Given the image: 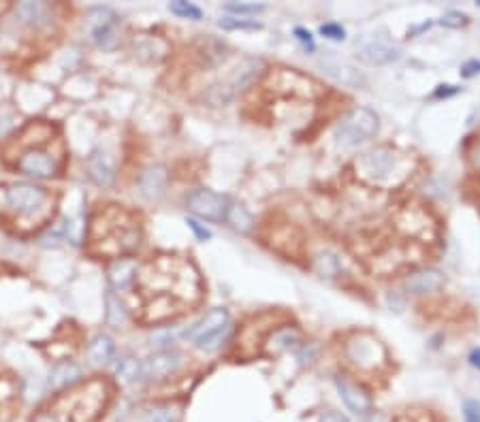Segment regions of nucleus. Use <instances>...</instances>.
<instances>
[{
  "label": "nucleus",
  "instance_id": "nucleus-1",
  "mask_svg": "<svg viewBox=\"0 0 480 422\" xmlns=\"http://www.w3.org/2000/svg\"><path fill=\"white\" fill-rule=\"evenodd\" d=\"M357 173L374 186H393L408 175V160L390 147H374L357 160Z\"/></svg>",
  "mask_w": 480,
  "mask_h": 422
},
{
  "label": "nucleus",
  "instance_id": "nucleus-2",
  "mask_svg": "<svg viewBox=\"0 0 480 422\" xmlns=\"http://www.w3.org/2000/svg\"><path fill=\"white\" fill-rule=\"evenodd\" d=\"M378 132V116L372 109L359 107L346 114L335 128V141L340 147H357Z\"/></svg>",
  "mask_w": 480,
  "mask_h": 422
},
{
  "label": "nucleus",
  "instance_id": "nucleus-3",
  "mask_svg": "<svg viewBox=\"0 0 480 422\" xmlns=\"http://www.w3.org/2000/svg\"><path fill=\"white\" fill-rule=\"evenodd\" d=\"M48 190L36 184L28 182H15L5 186V205L17 218H30L39 213L48 203Z\"/></svg>",
  "mask_w": 480,
  "mask_h": 422
},
{
  "label": "nucleus",
  "instance_id": "nucleus-4",
  "mask_svg": "<svg viewBox=\"0 0 480 422\" xmlns=\"http://www.w3.org/2000/svg\"><path fill=\"white\" fill-rule=\"evenodd\" d=\"M85 26H88L92 43H96L103 50H114L118 43V15L107 9V7H96L90 9L85 15Z\"/></svg>",
  "mask_w": 480,
  "mask_h": 422
},
{
  "label": "nucleus",
  "instance_id": "nucleus-5",
  "mask_svg": "<svg viewBox=\"0 0 480 422\" xmlns=\"http://www.w3.org/2000/svg\"><path fill=\"white\" fill-rule=\"evenodd\" d=\"M346 357L361 369H374L386 361V350L376 337L361 333L346 344Z\"/></svg>",
  "mask_w": 480,
  "mask_h": 422
},
{
  "label": "nucleus",
  "instance_id": "nucleus-6",
  "mask_svg": "<svg viewBox=\"0 0 480 422\" xmlns=\"http://www.w3.org/2000/svg\"><path fill=\"white\" fill-rule=\"evenodd\" d=\"M188 207L192 213H196L199 218L218 222V220H225L227 211H229V198L218 194L213 190L201 188V190H194L188 196Z\"/></svg>",
  "mask_w": 480,
  "mask_h": 422
},
{
  "label": "nucleus",
  "instance_id": "nucleus-7",
  "mask_svg": "<svg viewBox=\"0 0 480 422\" xmlns=\"http://www.w3.org/2000/svg\"><path fill=\"white\" fill-rule=\"evenodd\" d=\"M15 165L21 173L36 177V180H48V177H54L58 173L56 158L50 151L39 149V147H30L26 151H21Z\"/></svg>",
  "mask_w": 480,
  "mask_h": 422
},
{
  "label": "nucleus",
  "instance_id": "nucleus-8",
  "mask_svg": "<svg viewBox=\"0 0 480 422\" xmlns=\"http://www.w3.org/2000/svg\"><path fill=\"white\" fill-rule=\"evenodd\" d=\"M182 365V354L178 350H158L143 363V377L147 380H160L171 375Z\"/></svg>",
  "mask_w": 480,
  "mask_h": 422
},
{
  "label": "nucleus",
  "instance_id": "nucleus-9",
  "mask_svg": "<svg viewBox=\"0 0 480 422\" xmlns=\"http://www.w3.org/2000/svg\"><path fill=\"white\" fill-rule=\"evenodd\" d=\"M335 386H337L342 401L346 403V408L351 410L353 414L365 416V414L372 412V408H374L372 399H369V394L361 386L348 382L346 377H335Z\"/></svg>",
  "mask_w": 480,
  "mask_h": 422
},
{
  "label": "nucleus",
  "instance_id": "nucleus-10",
  "mask_svg": "<svg viewBox=\"0 0 480 422\" xmlns=\"http://www.w3.org/2000/svg\"><path fill=\"white\" fill-rule=\"evenodd\" d=\"M225 326H229V312H227L225 307H216V309H211V312H207L199 322L192 324L186 330V337L196 344V341L205 339L207 335H211V333L220 330Z\"/></svg>",
  "mask_w": 480,
  "mask_h": 422
},
{
  "label": "nucleus",
  "instance_id": "nucleus-11",
  "mask_svg": "<svg viewBox=\"0 0 480 422\" xmlns=\"http://www.w3.org/2000/svg\"><path fill=\"white\" fill-rule=\"evenodd\" d=\"M320 66L329 73L331 77H335L337 81H342L344 85H351V87H361L365 83V77L355 69L353 64H348L346 60H340L337 56L329 54L320 60Z\"/></svg>",
  "mask_w": 480,
  "mask_h": 422
},
{
  "label": "nucleus",
  "instance_id": "nucleus-12",
  "mask_svg": "<svg viewBox=\"0 0 480 422\" xmlns=\"http://www.w3.org/2000/svg\"><path fill=\"white\" fill-rule=\"evenodd\" d=\"M359 56L369 64H388L399 58V45H395V43L384 36H378L374 41H369L367 45H363Z\"/></svg>",
  "mask_w": 480,
  "mask_h": 422
},
{
  "label": "nucleus",
  "instance_id": "nucleus-13",
  "mask_svg": "<svg viewBox=\"0 0 480 422\" xmlns=\"http://www.w3.org/2000/svg\"><path fill=\"white\" fill-rule=\"evenodd\" d=\"M167 180H169L167 169L163 165H152L139 177V192L145 198H149V201L160 198L167 190Z\"/></svg>",
  "mask_w": 480,
  "mask_h": 422
},
{
  "label": "nucleus",
  "instance_id": "nucleus-14",
  "mask_svg": "<svg viewBox=\"0 0 480 422\" xmlns=\"http://www.w3.org/2000/svg\"><path fill=\"white\" fill-rule=\"evenodd\" d=\"M442 286H444V275L438 269H421L406 279V288L414 295L438 293Z\"/></svg>",
  "mask_w": 480,
  "mask_h": 422
},
{
  "label": "nucleus",
  "instance_id": "nucleus-15",
  "mask_svg": "<svg viewBox=\"0 0 480 422\" xmlns=\"http://www.w3.org/2000/svg\"><path fill=\"white\" fill-rule=\"evenodd\" d=\"M88 175L98 188H109L114 184V162L105 151H94L88 158Z\"/></svg>",
  "mask_w": 480,
  "mask_h": 422
},
{
  "label": "nucleus",
  "instance_id": "nucleus-16",
  "mask_svg": "<svg viewBox=\"0 0 480 422\" xmlns=\"http://www.w3.org/2000/svg\"><path fill=\"white\" fill-rule=\"evenodd\" d=\"M137 269L139 266L135 258H116L107 269L109 284H112L116 291H124V288H128L137 277Z\"/></svg>",
  "mask_w": 480,
  "mask_h": 422
},
{
  "label": "nucleus",
  "instance_id": "nucleus-17",
  "mask_svg": "<svg viewBox=\"0 0 480 422\" xmlns=\"http://www.w3.org/2000/svg\"><path fill=\"white\" fill-rule=\"evenodd\" d=\"M116 354V341L107 335V333H98V335L92 337L90 346H88V359L94 365H107L114 361Z\"/></svg>",
  "mask_w": 480,
  "mask_h": 422
},
{
  "label": "nucleus",
  "instance_id": "nucleus-18",
  "mask_svg": "<svg viewBox=\"0 0 480 422\" xmlns=\"http://www.w3.org/2000/svg\"><path fill=\"white\" fill-rule=\"evenodd\" d=\"M81 380V367L71 363V361H62L52 367L50 371V386L52 388H64L71 386Z\"/></svg>",
  "mask_w": 480,
  "mask_h": 422
},
{
  "label": "nucleus",
  "instance_id": "nucleus-19",
  "mask_svg": "<svg viewBox=\"0 0 480 422\" xmlns=\"http://www.w3.org/2000/svg\"><path fill=\"white\" fill-rule=\"evenodd\" d=\"M116 377L122 384H135L143 377V363L133 357H124L116 363Z\"/></svg>",
  "mask_w": 480,
  "mask_h": 422
},
{
  "label": "nucleus",
  "instance_id": "nucleus-20",
  "mask_svg": "<svg viewBox=\"0 0 480 422\" xmlns=\"http://www.w3.org/2000/svg\"><path fill=\"white\" fill-rule=\"evenodd\" d=\"M227 220L229 224L237 231V233H250L252 226H254V218L252 213L244 207V205H229V211H227Z\"/></svg>",
  "mask_w": 480,
  "mask_h": 422
},
{
  "label": "nucleus",
  "instance_id": "nucleus-21",
  "mask_svg": "<svg viewBox=\"0 0 480 422\" xmlns=\"http://www.w3.org/2000/svg\"><path fill=\"white\" fill-rule=\"evenodd\" d=\"M17 15L30 26H41L45 17L50 15V7L43 3H21L17 7Z\"/></svg>",
  "mask_w": 480,
  "mask_h": 422
},
{
  "label": "nucleus",
  "instance_id": "nucleus-22",
  "mask_svg": "<svg viewBox=\"0 0 480 422\" xmlns=\"http://www.w3.org/2000/svg\"><path fill=\"white\" fill-rule=\"evenodd\" d=\"M105 305H107V322L112 324V326H122L126 322V309L120 301V297H116L114 293H109L105 297Z\"/></svg>",
  "mask_w": 480,
  "mask_h": 422
},
{
  "label": "nucleus",
  "instance_id": "nucleus-23",
  "mask_svg": "<svg viewBox=\"0 0 480 422\" xmlns=\"http://www.w3.org/2000/svg\"><path fill=\"white\" fill-rule=\"evenodd\" d=\"M342 269V264H340V258L331 252H322L318 258H316V271L320 275H326V277H333L337 275Z\"/></svg>",
  "mask_w": 480,
  "mask_h": 422
},
{
  "label": "nucleus",
  "instance_id": "nucleus-24",
  "mask_svg": "<svg viewBox=\"0 0 480 422\" xmlns=\"http://www.w3.org/2000/svg\"><path fill=\"white\" fill-rule=\"evenodd\" d=\"M169 11L178 17H188V19H201V9L194 7L192 3H184V0H176V3L169 5Z\"/></svg>",
  "mask_w": 480,
  "mask_h": 422
},
{
  "label": "nucleus",
  "instance_id": "nucleus-25",
  "mask_svg": "<svg viewBox=\"0 0 480 422\" xmlns=\"http://www.w3.org/2000/svg\"><path fill=\"white\" fill-rule=\"evenodd\" d=\"M227 333H229V326L216 330V333H211V335H207L205 339L196 341V348L203 350V352H213V350H218V348L222 346V341L227 339Z\"/></svg>",
  "mask_w": 480,
  "mask_h": 422
},
{
  "label": "nucleus",
  "instance_id": "nucleus-26",
  "mask_svg": "<svg viewBox=\"0 0 480 422\" xmlns=\"http://www.w3.org/2000/svg\"><path fill=\"white\" fill-rule=\"evenodd\" d=\"M218 26L225 28V30H258L260 24L250 19H239V17H222L218 21Z\"/></svg>",
  "mask_w": 480,
  "mask_h": 422
},
{
  "label": "nucleus",
  "instance_id": "nucleus-27",
  "mask_svg": "<svg viewBox=\"0 0 480 422\" xmlns=\"http://www.w3.org/2000/svg\"><path fill=\"white\" fill-rule=\"evenodd\" d=\"M295 344H297V333H293L291 328L278 330L275 335L271 337V348L273 350H289Z\"/></svg>",
  "mask_w": 480,
  "mask_h": 422
},
{
  "label": "nucleus",
  "instance_id": "nucleus-28",
  "mask_svg": "<svg viewBox=\"0 0 480 422\" xmlns=\"http://www.w3.org/2000/svg\"><path fill=\"white\" fill-rule=\"evenodd\" d=\"M141 422H178V412L171 408H156L149 410Z\"/></svg>",
  "mask_w": 480,
  "mask_h": 422
},
{
  "label": "nucleus",
  "instance_id": "nucleus-29",
  "mask_svg": "<svg viewBox=\"0 0 480 422\" xmlns=\"http://www.w3.org/2000/svg\"><path fill=\"white\" fill-rule=\"evenodd\" d=\"M225 9L229 13H235V15H254L258 11H263L265 7L256 5V3H229V5H225Z\"/></svg>",
  "mask_w": 480,
  "mask_h": 422
},
{
  "label": "nucleus",
  "instance_id": "nucleus-30",
  "mask_svg": "<svg viewBox=\"0 0 480 422\" xmlns=\"http://www.w3.org/2000/svg\"><path fill=\"white\" fill-rule=\"evenodd\" d=\"M186 224H188V229L194 233V237L199 239V241H207V239H211V231L209 229H205L203 224L199 220H194V218H186Z\"/></svg>",
  "mask_w": 480,
  "mask_h": 422
},
{
  "label": "nucleus",
  "instance_id": "nucleus-31",
  "mask_svg": "<svg viewBox=\"0 0 480 422\" xmlns=\"http://www.w3.org/2000/svg\"><path fill=\"white\" fill-rule=\"evenodd\" d=\"M463 422H480V401H470L463 403Z\"/></svg>",
  "mask_w": 480,
  "mask_h": 422
},
{
  "label": "nucleus",
  "instance_id": "nucleus-32",
  "mask_svg": "<svg viewBox=\"0 0 480 422\" xmlns=\"http://www.w3.org/2000/svg\"><path fill=\"white\" fill-rule=\"evenodd\" d=\"M320 34H324L326 39H333V41H344L346 32L340 24H324L320 26Z\"/></svg>",
  "mask_w": 480,
  "mask_h": 422
},
{
  "label": "nucleus",
  "instance_id": "nucleus-33",
  "mask_svg": "<svg viewBox=\"0 0 480 422\" xmlns=\"http://www.w3.org/2000/svg\"><path fill=\"white\" fill-rule=\"evenodd\" d=\"M466 24V15L463 13H457V11H450L442 17V26L446 28H461Z\"/></svg>",
  "mask_w": 480,
  "mask_h": 422
},
{
  "label": "nucleus",
  "instance_id": "nucleus-34",
  "mask_svg": "<svg viewBox=\"0 0 480 422\" xmlns=\"http://www.w3.org/2000/svg\"><path fill=\"white\" fill-rule=\"evenodd\" d=\"M320 422H351L348 420L342 412H335V410H326V412H322V416H320Z\"/></svg>",
  "mask_w": 480,
  "mask_h": 422
},
{
  "label": "nucleus",
  "instance_id": "nucleus-35",
  "mask_svg": "<svg viewBox=\"0 0 480 422\" xmlns=\"http://www.w3.org/2000/svg\"><path fill=\"white\" fill-rule=\"evenodd\" d=\"M295 36L303 43L308 50H314V41H312V34L305 30V28H295Z\"/></svg>",
  "mask_w": 480,
  "mask_h": 422
},
{
  "label": "nucleus",
  "instance_id": "nucleus-36",
  "mask_svg": "<svg viewBox=\"0 0 480 422\" xmlns=\"http://www.w3.org/2000/svg\"><path fill=\"white\" fill-rule=\"evenodd\" d=\"M476 73H480V62L478 60H470L461 66V75L463 77H474Z\"/></svg>",
  "mask_w": 480,
  "mask_h": 422
},
{
  "label": "nucleus",
  "instance_id": "nucleus-37",
  "mask_svg": "<svg viewBox=\"0 0 480 422\" xmlns=\"http://www.w3.org/2000/svg\"><path fill=\"white\" fill-rule=\"evenodd\" d=\"M457 92H459V87H455V85H440L438 90H435V98H446Z\"/></svg>",
  "mask_w": 480,
  "mask_h": 422
},
{
  "label": "nucleus",
  "instance_id": "nucleus-38",
  "mask_svg": "<svg viewBox=\"0 0 480 422\" xmlns=\"http://www.w3.org/2000/svg\"><path fill=\"white\" fill-rule=\"evenodd\" d=\"M32 422H62V420H60V416H56L52 412H41L32 418Z\"/></svg>",
  "mask_w": 480,
  "mask_h": 422
},
{
  "label": "nucleus",
  "instance_id": "nucleus-39",
  "mask_svg": "<svg viewBox=\"0 0 480 422\" xmlns=\"http://www.w3.org/2000/svg\"><path fill=\"white\" fill-rule=\"evenodd\" d=\"M470 363H472L474 367H478V369H480V350H472V354H470Z\"/></svg>",
  "mask_w": 480,
  "mask_h": 422
},
{
  "label": "nucleus",
  "instance_id": "nucleus-40",
  "mask_svg": "<svg viewBox=\"0 0 480 422\" xmlns=\"http://www.w3.org/2000/svg\"><path fill=\"white\" fill-rule=\"evenodd\" d=\"M476 165H478V169H480V145H478V149H476Z\"/></svg>",
  "mask_w": 480,
  "mask_h": 422
}]
</instances>
